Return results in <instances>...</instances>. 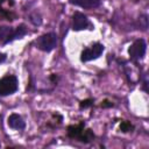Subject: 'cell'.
<instances>
[{"label":"cell","instance_id":"cell-15","mask_svg":"<svg viewBox=\"0 0 149 149\" xmlns=\"http://www.w3.org/2000/svg\"><path fill=\"white\" fill-rule=\"evenodd\" d=\"M92 104H93V99H85V100L80 101L79 107H80V108H87V107H90Z\"/></svg>","mask_w":149,"mask_h":149},{"label":"cell","instance_id":"cell-2","mask_svg":"<svg viewBox=\"0 0 149 149\" xmlns=\"http://www.w3.org/2000/svg\"><path fill=\"white\" fill-rule=\"evenodd\" d=\"M57 42H58V38L55 33H47L41 35L35 43L40 50L44 52H50L57 47Z\"/></svg>","mask_w":149,"mask_h":149},{"label":"cell","instance_id":"cell-19","mask_svg":"<svg viewBox=\"0 0 149 149\" xmlns=\"http://www.w3.org/2000/svg\"><path fill=\"white\" fill-rule=\"evenodd\" d=\"M0 147H1V143H0Z\"/></svg>","mask_w":149,"mask_h":149},{"label":"cell","instance_id":"cell-10","mask_svg":"<svg viewBox=\"0 0 149 149\" xmlns=\"http://www.w3.org/2000/svg\"><path fill=\"white\" fill-rule=\"evenodd\" d=\"M12 31H13V28L12 27L0 26V42H2L3 44H7Z\"/></svg>","mask_w":149,"mask_h":149},{"label":"cell","instance_id":"cell-18","mask_svg":"<svg viewBox=\"0 0 149 149\" xmlns=\"http://www.w3.org/2000/svg\"><path fill=\"white\" fill-rule=\"evenodd\" d=\"M6 0H0V3H2V2H5ZM8 2H10V5H13L14 3V1L13 0H8Z\"/></svg>","mask_w":149,"mask_h":149},{"label":"cell","instance_id":"cell-11","mask_svg":"<svg viewBox=\"0 0 149 149\" xmlns=\"http://www.w3.org/2000/svg\"><path fill=\"white\" fill-rule=\"evenodd\" d=\"M133 129H134V126L129 121H122L120 123V130L122 133H129V132H133Z\"/></svg>","mask_w":149,"mask_h":149},{"label":"cell","instance_id":"cell-6","mask_svg":"<svg viewBox=\"0 0 149 149\" xmlns=\"http://www.w3.org/2000/svg\"><path fill=\"white\" fill-rule=\"evenodd\" d=\"M90 26H91V23L86 15H84L80 12H74V14L72 16V29L73 30H76V31L84 30V29H87Z\"/></svg>","mask_w":149,"mask_h":149},{"label":"cell","instance_id":"cell-5","mask_svg":"<svg viewBox=\"0 0 149 149\" xmlns=\"http://www.w3.org/2000/svg\"><path fill=\"white\" fill-rule=\"evenodd\" d=\"M105 47L101 43H94L88 48H85L80 54V61L81 62H90L93 59H97L101 56L104 52Z\"/></svg>","mask_w":149,"mask_h":149},{"label":"cell","instance_id":"cell-16","mask_svg":"<svg viewBox=\"0 0 149 149\" xmlns=\"http://www.w3.org/2000/svg\"><path fill=\"white\" fill-rule=\"evenodd\" d=\"M101 107H113V104L108 100H104L102 104H101Z\"/></svg>","mask_w":149,"mask_h":149},{"label":"cell","instance_id":"cell-17","mask_svg":"<svg viewBox=\"0 0 149 149\" xmlns=\"http://www.w3.org/2000/svg\"><path fill=\"white\" fill-rule=\"evenodd\" d=\"M5 59H6V55H5V54H1V52H0V63H2V62H3Z\"/></svg>","mask_w":149,"mask_h":149},{"label":"cell","instance_id":"cell-7","mask_svg":"<svg viewBox=\"0 0 149 149\" xmlns=\"http://www.w3.org/2000/svg\"><path fill=\"white\" fill-rule=\"evenodd\" d=\"M7 123H8V126L12 129H16V130H22L26 127V123H24L22 116L19 115V114H16V113H13V114H10L8 116Z\"/></svg>","mask_w":149,"mask_h":149},{"label":"cell","instance_id":"cell-9","mask_svg":"<svg viewBox=\"0 0 149 149\" xmlns=\"http://www.w3.org/2000/svg\"><path fill=\"white\" fill-rule=\"evenodd\" d=\"M27 34V28L24 24H20L19 27H16L15 29H13L10 36H9V40H8V43L14 41V40H19V38H22L24 35Z\"/></svg>","mask_w":149,"mask_h":149},{"label":"cell","instance_id":"cell-12","mask_svg":"<svg viewBox=\"0 0 149 149\" xmlns=\"http://www.w3.org/2000/svg\"><path fill=\"white\" fill-rule=\"evenodd\" d=\"M30 22H31L33 24H35V26H40L41 22H42V19H41L40 14H37V13L30 14Z\"/></svg>","mask_w":149,"mask_h":149},{"label":"cell","instance_id":"cell-13","mask_svg":"<svg viewBox=\"0 0 149 149\" xmlns=\"http://www.w3.org/2000/svg\"><path fill=\"white\" fill-rule=\"evenodd\" d=\"M0 14H1V16L2 17H5L6 20H14V17H15V15L13 14V13H10V12H8V10H5L3 8H0Z\"/></svg>","mask_w":149,"mask_h":149},{"label":"cell","instance_id":"cell-8","mask_svg":"<svg viewBox=\"0 0 149 149\" xmlns=\"http://www.w3.org/2000/svg\"><path fill=\"white\" fill-rule=\"evenodd\" d=\"M70 3L81 8H97L100 6V0H70Z\"/></svg>","mask_w":149,"mask_h":149},{"label":"cell","instance_id":"cell-14","mask_svg":"<svg viewBox=\"0 0 149 149\" xmlns=\"http://www.w3.org/2000/svg\"><path fill=\"white\" fill-rule=\"evenodd\" d=\"M140 27H142L143 30L147 29V27H148V19H147V15H142V16L140 17Z\"/></svg>","mask_w":149,"mask_h":149},{"label":"cell","instance_id":"cell-1","mask_svg":"<svg viewBox=\"0 0 149 149\" xmlns=\"http://www.w3.org/2000/svg\"><path fill=\"white\" fill-rule=\"evenodd\" d=\"M68 136L70 139H74L77 141L88 143L94 139V134L91 129H85V123L80 122L79 125H72L68 127Z\"/></svg>","mask_w":149,"mask_h":149},{"label":"cell","instance_id":"cell-4","mask_svg":"<svg viewBox=\"0 0 149 149\" xmlns=\"http://www.w3.org/2000/svg\"><path fill=\"white\" fill-rule=\"evenodd\" d=\"M146 50H147V44H146L143 38H137L129 47L128 55H129L130 59L136 62V61H140V59H142L144 57Z\"/></svg>","mask_w":149,"mask_h":149},{"label":"cell","instance_id":"cell-3","mask_svg":"<svg viewBox=\"0 0 149 149\" xmlns=\"http://www.w3.org/2000/svg\"><path fill=\"white\" fill-rule=\"evenodd\" d=\"M19 87L17 78L13 74H7L0 79V97H6L15 93Z\"/></svg>","mask_w":149,"mask_h":149}]
</instances>
